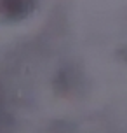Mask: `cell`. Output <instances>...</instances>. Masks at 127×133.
<instances>
[{"label":"cell","mask_w":127,"mask_h":133,"mask_svg":"<svg viewBox=\"0 0 127 133\" xmlns=\"http://www.w3.org/2000/svg\"><path fill=\"white\" fill-rule=\"evenodd\" d=\"M35 0H0V18L5 21H18L33 11Z\"/></svg>","instance_id":"obj_1"}]
</instances>
